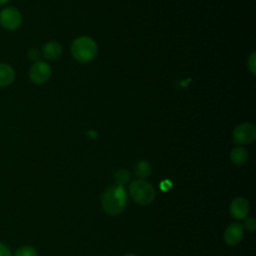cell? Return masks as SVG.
Returning a JSON list of instances; mask_svg holds the SVG:
<instances>
[{
  "label": "cell",
  "mask_w": 256,
  "mask_h": 256,
  "mask_svg": "<svg viewBox=\"0 0 256 256\" xmlns=\"http://www.w3.org/2000/svg\"><path fill=\"white\" fill-rule=\"evenodd\" d=\"M103 210L110 215H118L127 205V192L123 185L112 184L106 188L101 197Z\"/></svg>",
  "instance_id": "cell-1"
},
{
  "label": "cell",
  "mask_w": 256,
  "mask_h": 256,
  "mask_svg": "<svg viewBox=\"0 0 256 256\" xmlns=\"http://www.w3.org/2000/svg\"><path fill=\"white\" fill-rule=\"evenodd\" d=\"M71 54L76 61L89 63L96 57L97 44L88 36H80L72 42Z\"/></svg>",
  "instance_id": "cell-2"
},
{
  "label": "cell",
  "mask_w": 256,
  "mask_h": 256,
  "mask_svg": "<svg viewBox=\"0 0 256 256\" xmlns=\"http://www.w3.org/2000/svg\"><path fill=\"white\" fill-rule=\"evenodd\" d=\"M129 192L132 199L141 205L151 203L156 195L154 187L143 179L133 181L129 186Z\"/></svg>",
  "instance_id": "cell-3"
},
{
  "label": "cell",
  "mask_w": 256,
  "mask_h": 256,
  "mask_svg": "<svg viewBox=\"0 0 256 256\" xmlns=\"http://www.w3.org/2000/svg\"><path fill=\"white\" fill-rule=\"evenodd\" d=\"M233 141L239 145L252 143L256 138V127L253 123L244 122L235 127L232 133Z\"/></svg>",
  "instance_id": "cell-4"
},
{
  "label": "cell",
  "mask_w": 256,
  "mask_h": 256,
  "mask_svg": "<svg viewBox=\"0 0 256 256\" xmlns=\"http://www.w3.org/2000/svg\"><path fill=\"white\" fill-rule=\"evenodd\" d=\"M52 71L48 63L44 61L35 62L29 70V78L35 84H44L51 77Z\"/></svg>",
  "instance_id": "cell-5"
},
{
  "label": "cell",
  "mask_w": 256,
  "mask_h": 256,
  "mask_svg": "<svg viewBox=\"0 0 256 256\" xmlns=\"http://www.w3.org/2000/svg\"><path fill=\"white\" fill-rule=\"evenodd\" d=\"M21 22V13L14 7H7L0 12V23L7 30L17 29Z\"/></svg>",
  "instance_id": "cell-6"
},
{
  "label": "cell",
  "mask_w": 256,
  "mask_h": 256,
  "mask_svg": "<svg viewBox=\"0 0 256 256\" xmlns=\"http://www.w3.org/2000/svg\"><path fill=\"white\" fill-rule=\"evenodd\" d=\"M250 210L249 202L243 197H237L230 203L229 211L233 218L244 219L247 217Z\"/></svg>",
  "instance_id": "cell-7"
},
{
  "label": "cell",
  "mask_w": 256,
  "mask_h": 256,
  "mask_svg": "<svg viewBox=\"0 0 256 256\" xmlns=\"http://www.w3.org/2000/svg\"><path fill=\"white\" fill-rule=\"evenodd\" d=\"M244 234V228L239 223L230 224L224 232V240L228 245H237L241 242Z\"/></svg>",
  "instance_id": "cell-8"
},
{
  "label": "cell",
  "mask_w": 256,
  "mask_h": 256,
  "mask_svg": "<svg viewBox=\"0 0 256 256\" xmlns=\"http://www.w3.org/2000/svg\"><path fill=\"white\" fill-rule=\"evenodd\" d=\"M42 54L46 60H57L62 54V47L56 41L47 42L42 48Z\"/></svg>",
  "instance_id": "cell-9"
},
{
  "label": "cell",
  "mask_w": 256,
  "mask_h": 256,
  "mask_svg": "<svg viewBox=\"0 0 256 256\" xmlns=\"http://www.w3.org/2000/svg\"><path fill=\"white\" fill-rule=\"evenodd\" d=\"M15 78V72L12 66L6 63H0V87L10 85Z\"/></svg>",
  "instance_id": "cell-10"
},
{
  "label": "cell",
  "mask_w": 256,
  "mask_h": 256,
  "mask_svg": "<svg viewBox=\"0 0 256 256\" xmlns=\"http://www.w3.org/2000/svg\"><path fill=\"white\" fill-rule=\"evenodd\" d=\"M248 159V152L242 146L234 147L230 152V160L236 166H241L246 163Z\"/></svg>",
  "instance_id": "cell-11"
},
{
  "label": "cell",
  "mask_w": 256,
  "mask_h": 256,
  "mask_svg": "<svg viewBox=\"0 0 256 256\" xmlns=\"http://www.w3.org/2000/svg\"><path fill=\"white\" fill-rule=\"evenodd\" d=\"M135 174L140 178V179H145L149 177L151 174V165L148 161L146 160H141L139 161L136 166H135Z\"/></svg>",
  "instance_id": "cell-12"
},
{
  "label": "cell",
  "mask_w": 256,
  "mask_h": 256,
  "mask_svg": "<svg viewBox=\"0 0 256 256\" xmlns=\"http://www.w3.org/2000/svg\"><path fill=\"white\" fill-rule=\"evenodd\" d=\"M115 180L117 182V184L123 185L126 184L129 179H130V173L126 170V169H119L115 172Z\"/></svg>",
  "instance_id": "cell-13"
},
{
  "label": "cell",
  "mask_w": 256,
  "mask_h": 256,
  "mask_svg": "<svg viewBox=\"0 0 256 256\" xmlns=\"http://www.w3.org/2000/svg\"><path fill=\"white\" fill-rule=\"evenodd\" d=\"M15 256H38V253L36 249L31 246H23L15 252Z\"/></svg>",
  "instance_id": "cell-14"
},
{
  "label": "cell",
  "mask_w": 256,
  "mask_h": 256,
  "mask_svg": "<svg viewBox=\"0 0 256 256\" xmlns=\"http://www.w3.org/2000/svg\"><path fill=\"white\" fill-rule=\"evenodd\" d=\"M247 66L253 75L256 74V54H255V52H252L251 55L249 56Z\"/></svg>",
  "instance_id": "cell-15"
},
{
  "label": "cell",
  "mask_w": 256,
  "mask_h": 256,
  "mask_svg": "<svg viewBox=\"0 0 256 256\" xmlns=\"http://www.w3.org/2000/svg\"><path fill=\"white\" fill-rule=\"evenodd\" d=\"M244 226L245 228L250 231V232H254L255 229H256V221H255V218L254 217H250L248 219L245 220L244 222Z\"/></svg>",
  "instance_id": "cell-16"
},
{
  "label": "cell",
  "mask_w": 256,
  "mask_h": 256,
  "mask_svg": "<svg viewBox=\"0 0 256 256\" xmlns=\"http://www.w3.org/2000/svg\"><path fill=\"white\" fill-rule=\"evenodd\" d=\"M28 57L30 60L34 61V62H37L40 60V52L39 50H37L36 48H31L29 49L28 51Z\"/></svg>",
  "instance_id": "cell-17"
},
{
  "label": "cell",
  "mask_w": 256,
  "mask_h": 256,
  "mask_svg": "<svg viewBox=\"0 0 256 256\" xmlns=\"http://www.w3.org/2000/svg\"><path fill=\"white\" fill-rule=\"evenodd\" d=\"M0 256H11L10 249L2 242H0Z\"/></svg>",
  "instance_id": "cell-18"
},
{
  "label": "cell",
  "mask_w": 256,
  "mask_h": 256,
  "mask_svg": "<svg viewBox=\"0 0 256 256\" xmlns=\"http://www.w3.org/2000/svg\"><path fill=\"white\" fill-rule=\"evenodd\" d=\"M9 0H0V5H2V4H5V3H7Z\"/></svg>",
  "instance_id": "cell-19"
},
{
  "label": "cell",
  "mask_w": 256,
  "mask_h": 256,
  "mask_svg": "<svg viewBox=\"0 0 256 256\" xmlns=\"http://www.w3.org/2000/svg\"><path fill=\"white\" fill-rule=\"evenodd\" d=\"M124 256H136V255H134V254H126Z\"/></svg>",
  "instance_id": "cell-20"
}]
</instances>
